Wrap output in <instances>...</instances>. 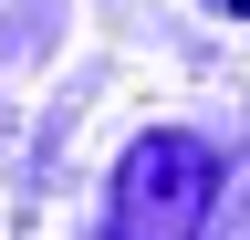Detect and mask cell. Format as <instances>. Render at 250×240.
I'll list each match as a JSON object with an SVG mask.
<instances>
[{
	"instance_id": "1",
	"label": "cell",
	"mask_w": 250,
	"mask_h": 240,
	"mask_svg": "<svg viewBox=\"0 0 250 240\" xmlns=\"http://www.w3.org/2000/svg\"><path fill=\"white\" fill-rule=\"evenodd\" d=\"M229 11H250V0H229Z\"/></svg>"
}]
</instances>
